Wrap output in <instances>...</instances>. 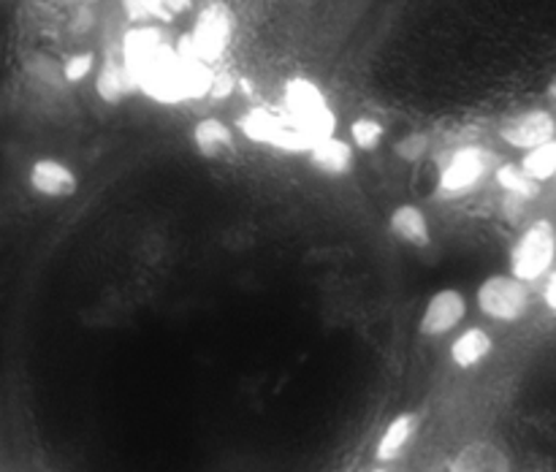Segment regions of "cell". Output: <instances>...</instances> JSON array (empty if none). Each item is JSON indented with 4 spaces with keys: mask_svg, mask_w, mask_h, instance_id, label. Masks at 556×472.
<instances>
[{
    "mask_svg": "<svg viewBox=\"0 0 556 472\" xmlns=\"http://www.w3.org/2000/svg\"><path fill=\"white\" fill-rule=\"evenodd\" d=\"M119 58L139 92L157 103H182L210 95L212 71L199 58L177 43H168L166 33L152 22L130 27L119 43Z\"/></svg>",
    "mask_w": 556,
    "mask_h": 472,
    "instance_id": "cell-1",
    "label": "cell"
},
{
    "mask_svg": "<svg viewBox=\"0 0 556 472\" xmlns=\"http://www.w3.org/2000/svg\"><path fill=\"white\" fill-rule=\"evenodd\" d=\"M503 163V157L483 144H462L454 146L448 155L440 161L438 182H434V199L438 201H459L478 193L492 179L494 168Z\"/></svg>",
    "mask_w": 556,
    "mask_h": 472,
    "instance_id": "cell-2",
    "label": "cell"
},
{
    "mask_svg": "<svg viewBox=\"0 0 556 472\" xmlns=\"http://www.w3.org/2000/svg\"><path fill=\"white\" fill-rule=\"evenodd\" d=\"M556 266V222L552 217H535L521 228L508 253V275L527 285H541Z\"/></svg>",
    "mask_w": 556,
    "mask_h": 472,
    "instance_id": "cell-3",
    "label": "cell"
},
{
    "mask_svg": "<svg viewBox=\"0 0 556 472\" xmlns=\"http://www.w3.org/2000/svg\"><path fill=\"white\" fill-rule=\"evenodd\" d=\"M282 106H286L288 119L307 136L309 144L337 133V114L329 106V98L307 76H293L286 81Z\"/></svg>",
    "mask_w": 556,
    "mask_h": 472,
    "instance_id": "cell-4",
    "label": "cell"
},
{
    "mask_svg": "<svg viewBox=\"0 0 556 472\" xmlns=\"http://www.w3.org/2000/svg\"><path fill=\"white\" fill-rule=\"evenodd\" d=\"M237 16L220 0H212L204 9L195 14L193 27L179 38V47L188 49L193 58H199L201 63L212 65L228 52L233 38V27H237Z\"/></svg>",
    "mask_w": 556,
    "mask_h": 472,
    "instance_id": "cell-5",
    "label": "cell"
},
{
    "mask_svg": "<svg viewBox=\"0 0 556 472\" xmlns=\"http://www.w3.org/2000/svg\"><path fill=\"white\" fill-rule=\"evenodd\" d=\"M476 307L483 318L494 323L514 326L525 320L532 309V285L516 280L508 271L489 275L476 291Z\"/></svg>",
    "mask_w": 556,
    "mask_h": 472,
    "instance_id": "cell-6",
    "label": "cell"
},
{
    "mask_svg": "<svg viewBox=\"0 0 556 472\" xmlns=\"http://www.w3.org/2000/svg\"><path fill=\"white\" fill-rule=\"evenodd\" d=\"M237 128L253 144L271 146L286 155H307L309 150L307 136L288 119L286 112H275V109L250 106L237 117Z\"/></svg>",
    "mask_w": 556,
    "mask_h": 472,
    "instance_id": "cell-7",
    "label": "cell"
},
{
    "mask_svg": "<svg viewBox=\"0 0 556 472\" xmlns=\"http://www.w3.org/2000/svg\"><path fill=\"white\" fill-rule=\"evenodd\" d=\"M467 312H470V302H467L465 291L454 285L438 288L424 304L421 318H418V334L427 336V340L451 334V331L465 323Z\"/></svg>",
    "mask_w": 556,
    "mask_h": 472,
    "instance_id": "cell-8",
    "label": "cell"
},
{
    "mask_svg": "<svg viewBox=\"0 0 556 472\" xmlns=\"http://www.w3.org/2000/svg\"><path fill=\"white\" fill-rule=\"evenodd\" d=\"M497 133L510 150H535V146L556 139V117L548 109H525V112H516L503 119Z\"/></svg>",
    "mask_w": 556,
    "mask_h": 472,
    "instance_id": "cell-9",
    "label": "cell"
},
{
    "mask_svg": "<svg viewBox=\"0 0 556 472\" xmlns=\"http://www.w3.org/2000/svg\"><path fill=\"white\" fill-rule=\"evenodd\" d=\"M27 184L41 199H74L79 190V174L58 157H38L27 171Z\"/></svg>",
    "mask_w": 556,
    "mask_h": 472,
    "instance_id": "cell-10",
    "label": "cell"
},
{
    "mask_svg": "<svg viewBox=\"0 0 556 472\" xmlns=\"http://www.w3.org/2000/svg\"><path fill=\"white\" fill-rule=\"evenodd\" d=\"M307 161L313 163L315 171H320L324 177H348L356 166V150L348 139L340 136H326L309 144Z\"/></svg>",
    "mask_w": 556,
    "mask_h": 472,
    "instance_id": "cell-11",
    "label": "cell"
},
{
    "mask_svg": "<svg viewBox=\"0 0 556 472\" xmlns=\"http://www.w3.org/2000/svg\"><path fill=\"white\" fill-rule=\"evenodd\" d=\"M190 139H193L199 155L210 157V161H226V157L237 155V133L220 117H201L193 125Z\"/></svg>",
    "mask_w": 556,
    "mask_h": 472,
    "instance_id": "cell-12",
    "label": "cell"
},
{
    "mask_svg": "<svg viewBox=\"0 0 556 472\" xmlns=\"http://www.w3.org/2000/svg\"><path fill=\"white\" fill-rule=\"evenodd\" d=\"M389 231L394 233L400 242L410 244L416 250H427L432 244V226H429V215L424 206L410 204H396L389 215Z\"/></svg>",
    "mask_w": 556,
    "mask_h": 472,
    "instance_id": "cell-13",
    "label": "cell"
},
{
    "mask_svg": "<svg viewBox=\"0 0 556 472\" xmlns=\"http://www.w3.org/2000/svg\"><path fill=\"white\" fill-rule=\"evenodd\" d=\"M445 472H510V459L500 445L470 443L445 464Z\"/></svg>",
    "mask_w": 556,
    "mask_h": 472,
    "instance_id": "cell-14",
    "label": "cell"
},
{
    "mask_svg": "<svg viewBox=\"0 0 556 472\" xmlns=\"http://www.w3.org/2000/svg\"><path fill=\"white\" fill-rule=\"evenodd\" d=\"M96 92L103 103H109V106H117V103H123L130 92H136L128 68H125V63H123V58H119L117 49L106 52L103 63L98 65Z\"/></svg>",
    "mask_w": 556,
    "mask_h": 472,
    "instance_id": "cell-15",
    "label": "cell"
},
{
    "mask_svg": "<svg viewBox=\"0 0 556 472\" xmlns=\"http://www.w3.org/2000/svg\"><path fill=\"white\" fill-rule=\"evenodd\" d=\"M416 432H418L416 412L407 410L391 418L389 426H386L383 434H380L378 445H375V461H378V464H391V461L400 459V456L405 454L407 445L413 443Z\"/></svg>",
    "mask_w": 556,
    "mask_h": 472,
    "instance_id": "cell-16",
    "label": "cell"
},
{
    "mask_svg": "<svg viewBox=\"0 0 556 472\" xmlns=\"http://www.w3.org/2000/svg\"><path fill=\"white\" fill-rule=\"evenodd\" d=\"M494 350V336L483 326H467L448 347V358L454 367L472 369L486 361Z\"/></svg>",
    "mask_w": 556,
    "mask_h": 472,
    "instance_id": "cell-17",
    "label": "cell"
},
{
    "mask_svg": "<svg viewBox=\"0 0 556 472\" xmlns=\"http://www.w3.org/2000/svg\"><path fill=\"white\" fill-rule=\"evenodd\" d=\"M492 179H494V184L503 190V195H514V199L527 201V204L538 201V199H541V193H543V184L535 182L532 177H527L525 168H521L519 163H514V161L500 163V166L494 168Z\"/></svg>",
    "mask_w": 556,
    "mask_h": 472,
    "instance_id": "cell-18",
    "label": "cell"
},
{
    "mask_svg": "<svg viewBox=\"0 0 556 472\" xmlns=\"http://www.w3.org/2000/svg\"><path fill=\"white\" fill-rule=\"evenodd\" d=\"M125 14L134 22L144 25V22L155 20L161 25H172L179 16L190 11V0H123Z\"/></svg>",
    "mask_w": 556,
    "mask_h": 472,
    "instance_id": "cell-19",
    "label": "cell"
},
{
    "mask_svg": "<svg viewBox=\"0 0 556 472\" xmlns=\"http://www.w3.org/2000/svg\"><path fill=\"white\" fill-rule=\"evenodd\" d=\"M519 166L525 168L527 177H532L535 182L546 184L548 179H554L556 174V139L546 141V144L535 146V150H527L521 155Z\"/></svg>",
    "mask_w": 556,
    "mask_h": 472,
    "instance_id": "cell-20",
    "label": "cell"
},
{
    "mask_svg": "<svg viewBox=\"0 0 556 472\" xmlns=\"http://www.w3.org/2000/svg\"><path fill=\"white\" fill-rule=\"evenodd\" d=\"M348 130H351L353 150L375 152L380 144H383V139H386V125L380 123V119L369 117V114L353 119L351 128H348Z\"/></svg>",
    "mask_w": 556,
    "mask_h": 472,
    "instance_id": "cell-21",
    "label": "cell"
},
{
    "mask_svg": "<svg viewBox=\"0 0 556 472\" xmlns=\"http://www.w3.org/2000/svg\"><path fill=\"white\" fill-rule=\"evenodd\" d=\"M92 68H96V52H76L63 63V79L68 85H79L92 74Z\"/></svg>",
    "mask_w": 556,
    "mask_h": 472,
    "instance_id": "cell-22",
    "label": "cell"
},
{
    "mask_svg": "<svg viewBox=\"0 0 556 472\" xmlns=\"http://www.w3.org/2000/svg\"><path fill=\"white\" fill-rule=\"evenodd\" d=\"M394 150L402 161H410V163L421 161V157L429 152V136L421 133V130H413V133H407Z\"/></svg>",
    "mask_w": 556,
    "mask_h": 472,
    "instance_id": "cell-23",
    "label": "cell"
},
{
    "mask_svg": "<svg viewBox=\"0 0 556 472\" xmlns=\"http://www.w3.org/2000/svg\"><path fill=\"white\" fill-rule=\"evenodd\" d=\"M541 298H543V304H546V307L556 315V266L548 271L546 280L541 282Z\"/></svg>",
    "mask_w": 556,
    "mask_h": 472,
    "instance_id": "cell-24",
    "label": "cell"
},
{
    "mask_svg": "<svg viewBox=\"0 0 556 472\" xmlns=\"http://www.w3.org/2000/svg\"><path fill=\"white\" fill-rule=\"evenodd\" d=\"M548 95H552L554 101H556V76H554V81H552V85H548Z\"/></svg>",
    "mask_w": 556,
    "mask_h": 472,
    "instance_id": "cell-25",
    "label": "cell"
},
{
    "mask_svg": "<svg viewBox=\"0 0 556 472\" xmlns=\"http://www.w3.org/2000/svg\"><path fill=\"white\" fill-rule=\"evenodd\" d=\"M375 472H386V470H375Z\"/></svg>",
    "mask_w": 556,
    "mask_h": 472,
    "instance_id": "cell-26",
    "label": "cell"
},
{
    "mask_svg": "<svg viewBox=\"0 0 556 472\" xmlns=\"http://www.w3.org/2000/svg\"><path fill=\"white\" fill-rule=\"evenodd\" d=\"M554 182H556V174H554Z\"/></svg>",
    "mask_w": 556,
    "mask_h": 472,
    "instance_id": "cell-27",
    "label": "cell"
}]
</instances>
